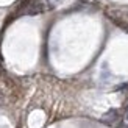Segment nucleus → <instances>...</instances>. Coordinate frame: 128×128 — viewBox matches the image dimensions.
<instances>
[{"instance_id": "f257e3e1", "label": "nucleus", "mask_w": 128, "mask_h": 128, "mask_svg": "<svg viewBox=\"0 0 128 128\" xmlns=\"http://www.w3.org/2000/svg\"><path fill=\"white\" fill-rule=\"evenodd\" d=\"M116 116H117V112H116V111L112 110V111H110V112H108V114H106V116H105L103 119L106 120V122H112V120L116 119Z\"/></svg>"}, {"instance_id": "f03ea898", "label": "nucleus", "mask_w": 128, "mask_h": 128, "mask_svg": "<svg viewBox=\"0 0 128 128\" xmlns=\"http://www.w3.org/2000/svg\"><path fill=\"white\" fill-rule=\"evenodd\" d=\"M126 119H128V114H126Z\"/></svg>"}]
</instances>
